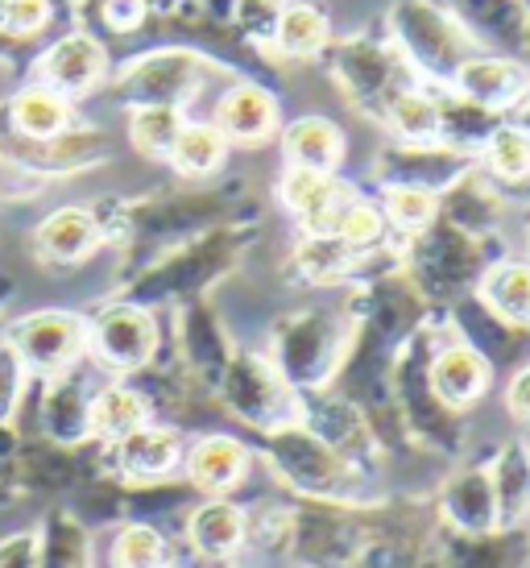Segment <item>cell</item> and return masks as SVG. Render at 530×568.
<instances>
[{"label":"cell","mask_w":530,"mask_h":568,"mask_svg":"<svg viewBox=\"0 0 530 568\" xmlns=\"http://www.w3.org/2000/svg\"><path fill=\"white\" fill-rule=\"evenodd\" d=\"M21 374H26V365H21V357L4 341L0 345V424L13 415L17 398H21Z\"/></svg>","instance_id":"36"},{"label":"cell","mask_w":530,"mask_h":568,"mask_svg":"<svg viewBox=\"0 0 530 568\" xmlns=\"http://www.w3.org/2000/svg\"><path fill=\"white\" fill-rule=\"evenodd\" d=\"M390 125L402 133L406 142H431L439 129H444V109H439L436 100H427L422 92H402L390 100Z\"/></svg>","instance_id":"27"},{"label":"cell","mask_w":530,"mask_h":568,"mask_svg":"<svg viewBox=\"0 0 530 568\" xmlns=\"http://www.w3.org/2000/svg\"><path fill=\"white\" fill-rule=\"evenodd\" d=\"M353 568H448V556L436 539V523L419 527L402 510L374 506V527Z\"/></svg>","instance_id":"4"},{"label":"cell","mask_w":530,"mask_h":568,"mask_svg":"<svg viewBox=\"0 0 530 568\" xmlns=\"http://www.w3.org/2000/svg\"><path fill=\"white\" fill-rule=\"evenodd\" d=\"M282 13H286L282 0H236V21H241L253 38H262V42H274V38H278Z\"/></svg>","instance_id":"32"},{"label":"cell","mask_w":530,"mask_h":568,"mask_svg":"<svg viewBox=\"0 0 530 568\" xmlns=\"http://www.w3.org/2000/svg\"><path fill=\"white\" fill-rule=\"evenodd\" d=\"M42 432L59 448H75V444L92 440V395H83V386L71 374H54L47 382Z\"/></svg>","instance_id":"13"},{"label":"cell","mask_w":530,"mask_h":568,"mask_svg":"<svg viewBox=\"0 0 530 568\" xmlns=\"http://www.w3.org/2000/svg\"><path fill=\"white\" fill-rule=\"evenodd\" d=\"M265 465L282 494L295 503H328V506H374L365 498V477L348 460L315 436L307 424H286L269 432L265 440Z\"/></svg>","instance_id":"1"},{"label":"cell","mask_w":530,"mask_h":568,"mask_svg":"<svg viewBox=\"0 0 530 568\" xmlns=\"http://www.w3.org/2000/svg\"><path fill=\"white\" fill-rule=\"evenodd\" d=\"M0 568H38V527L0 536Z\"/></svg>","instance_id":"35"},{"label":"cell","mask_w":530,"mask_h":568,"mask_svg":"<svg viewBox=\"0 0 530 568\" xmlns=\"http://www.w3.org/2000/svg\"><path fill=\"white\" fill-rule=\"evenodd\" d=\"M109 568H174V544L150 523H121L109 539Z\"/></svg>","instance_id":"21"},{"label":"cell","mask_w":530,"mask_h":568,"mask_svg":"<svg viewBox=\"0 0 530 568\" xmlns=\"http://www.w3.org/2000/svg\"><path fill=\"white\" fill-rule=\"evenodd\" d=\"M38 568H95L92 531L75 519V510L54 506L38 523Z\"/></svg>","instance_id":"16"},{"label":"cell","mask_w":530,"mask_h":568,"mask_svg":"<svg viewBox=\"0 0 530 568\" xmlns=\"http://www.w3.org/2000/svg\"><path fill=\"white\" fill-rule=\"evenodd\" d=\"M518 129H527V133H530V104H527V116H522V125H518Z\"/></svg>","instance_id":"38"},{"label":"cell","mask_w":530,"mask_h":568,"mask_svg":"<svg viewBox=\"0 0 530 568\" xmlns=\"http://www.w3.org/2000/svg\"><path fill=\"white\" fill-rule=\"evenodd\" d=\"M174 469H183V436L162 424H145L125 440L104 444L100 457V477H112L121 486L166 481Z\"/></svg>","instance_id":"5"},{"label":"cell","mask_w":530,"mask_h":568,"mask_svg":"<svg viewBox=\"0 0 530 568\" xmlns=\"http://www.w3.org/2000/svg\"><path fill=\"white\" fill-rule=\"evenodd\" d=\"M278 191H282V204L295 212L312 237H332L336 224L344 221V212L353 207V191L344 187V183H336L332 174H319V171H298V166H291Z\"/></svg>","instance_id":"10"},{"label":"cell","mask_w":530,"mask_h":568,"mask_svg":"<svg viewBox=\"0 0 530 568\" xmlns=\"http://www.w3.org/2000/svg\"><path fill=\"white\" fill-rule=\"evenodd\" d=\"M145 424H150V398L133 390V386L112 382L100 395H92V440H125V436H133Z\"/></svg>","instance_id":"20"},{"label":"cell","mask_w":530,"mask_h":568,"mask_svg":"<svg viewBox=\"0 0 530 568\" xmlns=\"http://www.w3.org/2000/svg\"><path fill=\"white\" fill-rule=\"evenodd\" d=\"M21 498V444L0 424V510Z\"/></svg>","instance_id":"33"},{"label":"cell","mask_w":530,"mask_h":568,"mask_svg":"<svg viewBox=\"0 0 530 568\" xmlns=\"http://www.w3.org/2000/svg\"><path fill=\"white\" fill-rule=\"evenodd\" d=\"M224 403L236 419H245L257 432H278V427L295 424L298 419V403L291 395L286 378L278 374V365H269L265 357H236L224 374Z\"/></svg>","instance_id":"2"},{"label":"cell","mask_w":530,"mask_h":568,"mask_svg":"<svg viewBox=\"0 0 530 568\" xmlns=\"http://www.w3.org/2000/svg\"><path fill=\"white\" fill-rule=\"evenodd\" d=\"M282 150H286L291 166H298V171L332 174L344 159V133L324 116H303V121L286 129Z\"/></svg>","instance_id":"19"},{"label":"cell","mask_w":530,"mask_h":568,"mask_svg":"<svg viewBox=\"0 0 530 568\" xmlns=\"http://www.w3.org/2000/svg\"><path fill=\"white\" fill-rule=\"evenodd\" d=\"M88 348L95 353V362L112 369V374H137L154 357L157 324L145 307L116 303V307H104L92 328H88Z\"/></svg>","instance_id":"7"},{"label":"cell","mask_w":530,"mask_h":568,"mask_svg":"<svg viewBox=\"0 0 530 568\" xmlns=\"http://www.w3.org/2000/svg\"><path fill=\"white\" fill-rule=\"evenodd\" d=\"M67 121H71V109H67V100L54 88H30V92L17 95L13 125L30 142H54L67 129Z\"/></svg>","instance_id":"23"},{"label":"cell","mask_w":530,"mask_h":568,"mask_svg":"<svg viewBox=\"0 0 530 568\" xmlns=\"http://www.w3.org/2000/svg\"><path fill=\"white\" fill-rule=\"evenodd\" d=\"M460 88L472 104H510L522 88V71L514 63H498V59H485V63H468L460 71Z\"/></svg>","instance_id":"25"},{"label":"cell","mask_w":530,"mask_h":568,"mask_svg":"<svg viewBox=\"0 0 530 568\" xmlns=\"http://www.w3.org/2000/svg\"><path fill=\"white\" fill-rule=\"evenodd\" d=\"M485 159H489V171L501 174V179H527L530 174V133L518 125L493 129L489 133V145H485Z\"/></svg>","instance_id":"29"},{"label":"cell","mask_w":530,"mask_h":568,"mask_svg":"<svg viewBox=\"0 0 530 568\" xmlns=\"http://www.w3.org/2000/svg\"><path fill=\"white\" fill-rule=\"evenodd\" d=\"M9 348L21 357L26 369L54 378V374H67L88 348V324L71 312H33L13 324Z\"/></svg>","instance_id":"3"},{"label":"cell","mask_w":530,"mask_h":568,"mask_svg":"<svg viewBox=\"0 0 530 568\" xmlns=\"http://www.w3.org/2000/svg\"><path fill=\"white\" fill-rule=\"evenodd\" d=\"M95 245H100V221L88 207H59L38 224V250L59 266H75L83 257H92Z\"/></svg>","instance_id":"15"},{"label":"cell","mask_w":530,"mask_h":568,"mask_svg":"<svg viewBox=\"0 0 530 568\" xmlns=\"http://www.w3.org/2000/svg\"><path fill=\"white\" fill-rule=\"evenodd\" d=\"M233 568H241V565H233Z\"/></svg>","instance_id":"40"},{"label":"cell","mask_w":530,"mask_h":568,"mask_svg":"<svg viewBox=\"0 0 530 568\" xmlns=\"http://www.w3.org/2000/svg\"><path fill=\"white\" fill-rule=\"evenodd\" d=\"M183 474L195 494L207 498H228L241 489L253 474V453L249 444H241L228 432H207L200 440L183 448Z\"/></svg>","instance_id":"8"},{"label":"cell","mask_w":530,"mask_h":568,"mask_svg":"<svg viewBox=\"0 0 530 568\" xmlns=\"http://www.w3.org/2000/svg\"><path fill=\"white\" fill-rule=\"evenodd\" d=\"M216 129L224 133V142L262 145L265 138H274V129H278V104H274V95L262 92V88L241 83V88H233V92L220 100Z\"/></svg>","instance_id":"14"},{"label":"cell","mask_w":530,"mask_h":568,"mask_svg":"<svg viewBox=\"0 0 530 568\" xmlns=\"http://www.w3.org/2000/svg\"><path fill=\"white\" fill-rule=\"evenodd\" d=\"M381 233H386V216H381L374 204L353 200V207L344 212V221L336 224V233H332V237L344 241L348 250H369V245L381 241Z\"/></svg>","instance_id":"31"},{"label":"cell","mask_w":530,"mask_h":568,"mask_svg":"<svg viewBox=\"0 0 530 568\" xmlns=\"http://www.w3.org/2000/svg\"><path fill=\"white\" fill-rule=\"evenodd\" d=\"M481 300L485 307L501 320L527 328L530 324V266L527 262H501L481 278Z\"/></svg>","instance_id":"22"},{"label":"cell","mask_w":530,"mask_h":568,"mask_svg":"<svg viewBox=\"0 0 530 568\" xmlns=\"http://www.w3.org/2000/svg\"><path fill=\"white\" fill-rule=\"evenodd\" d=\"M436 539L448 568H530V536L527 527H501L485 536H460L436 523Z\"/></svg>","instance_id":"11"},{"label":"cell","mask_w":530,"mask_h":568,"mask_svg":"<svg viewBox=\"0 0 530 568\" xmlns=\"http://www.w3.org/2000/svg\"><path fill=\"white\" fill-rule=\"evenodd\" d=\"M245 531L249 510L233 498H203L187 510L179 539L187 544L195 565L203 568H233L245 556Z\"/></svg>","instance_id":"6"},{"label":"cell","mask_w":530,"mask_h":568,"mask_svg":"<svg viewBox=\"0 0 530 568\" xmlns=\"http://www.w3.org/2000/svg\"><path fill=\"white\" fill-rule=\"evenodd\" d=\"M224 150H228V142H224V133L216 125H183V133H179V142L171 150V162L183 174H212L220 171Z\"/></svg>","instance_id":"26"},{"label":"cell","mask_w":530,"mask_h":568,"mask_svg":"<svg viewBox=\"0 0 530 568\" xmlns=\"http://www.w3.org/2000/svg\"><path fill=\"white\" fill-rule=\"evenodd\" d=\"M183 112L174 109V104H141L133 112V121H129V138L137 145L141 154H150V159H171L174 142H179V133H183Z\"/></svg>","instance_id":"24"},{"label":"cell","mask_w":530,"mask_h":568,"mask_svg":"<svg viewBox=\"0 0 530 568\" xmlns=\"http://www.w3.org/2000/svg\"><path fill=\"white\" fill-rule=\"evenodd\" d=\"M506 410L514 415L518 424L530 427V365L527 369H518L514 382H510V390H506Z\"/></svg>","instance_id":"37"},{"label":"cell","mask_w":530,"mask_h":568,"mask_svg":"<svg viewBox=\"0 0 530 568\" xmlns=\"http://www.w3.org/2000/svg\"><path fill=\"white\" fill-rule=\"evenodd\" d=\"M427 386L448 410L472 407L489 390V357L472 345L439 348L431 369H427Z\"/></svg>","instance_id":"12"},{"label":"cell","mask_w":530,"mask_h":568,"mask_svg":"<svg viewBox=\"0 0 530 568\" xmlns=\"http://www.w3.org/2000/svg\"><path fill=\"white\" fill-rule=\"evenodd\" d=\"M527 448H530V444H527Z\"/></svg>","instance_id":"41"},{"label":"cell","mask_w":530,"mask_h":568,"mask_svg":"<svg viewBox=\"0 0 530 568\" xmlns=\"http://www.w3.org/2000/svg\"><path fill=\"white\" fill-rule=\"evenodd\" d=\"M50 4L47 0H4L0 9V26L9 33H38L47 26Z\"/></svg>","instance_id":"34"},{"label":"cell","mask_w":530,"mask_h":568,"mask_svg":"<svg viewBox=\"0 0 530 568\" xmlns=\"http://www.w3.org/2000/svg\"><path fill=\"white\" fill-rule=\"evenodd\" d=\"M394 229H402V233H422L427 224L436 221V195L431 187H398L386 191V212H381Z\"/></svg>","instance_id":"30"},{"label":"cell","mask_w":530,"mask_h":568,"mask_svg":"<svg viewBox=\"0 0 530 568\" xmlns=\"http://www.w3.org/2000/svg\"><path fill=\"white\" fill-rule=\"evenodd\" d=\"M493 498H498V527H527L530 523V448L506 444L489 469Z\"/></svg>","instance_id":"18"},{"label":"cell","mask_w":530,"mask_h":568,"mask_svg":"<svg viewBox=\"0 0 530 568\" xmlns=\"http://www.w3.org/2000/svg\"><path fill=\"white\" fill-rule=\"evenodd\" d=\"M324 38H328V21L319 9L312 4H291L278 21V42L286 54H315V50L324 47Z\"/></svg>","instance_id":"28"},{"label":"cell","mask_w":530,"mask_h":568,"mask_svg":"<svg viewBox=\"0 0 530 568\" xmlns=\"http://www.w3.org/2000/svg\"><path fill=\"white\" fill-rule=\"evenodd\" d=\"M527 536H530V523H527Z\"/></svg>","instance_id":"39"},{"label":"cell","mask_w":530,"mask_h":568,"mask_svg":"<svg viewBox=\"0 0 530 568\" xmlns=\"http://www.w3.org/2000/svg\"><path fill=\"white\" fill-rule=\"evenodd\" d=\"M436 523L460 536H485V531H501L498 527V498H493V481L489 469L468 465L456 477L444 481L436 498Z\"/></svg>","instance_id":"9"},{"label":"cell","mask_w":530,"mask_h":568,"mask_svg":"<svg viewBox=\"0 0 530 568\" xmlns=\"http://www.w3.org/2000/svg\"><path fill=\"white\" fill-rule=\"evenodd\" d=\"M100 75H104V50H100V42L83 38V33L63 38V42L47 54V63H42V80L59 95L92 92L95 83H100Z\"/></svg>","instance_id":"17"}]
</instances>
